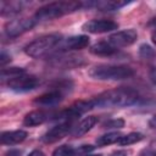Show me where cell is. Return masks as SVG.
I'll use <instances>...</instances> for the list:
<instances>
[{
    "label": "cell",
    "mask_w": 156,
    "mask_h": 156,
    "mask_svg": "<svg viewBox=\"0 0 156 156\" xmlns=\"http://www.w3.org/2000/svg\"><path fill=\"white\" fill-rule=\"evenodd\" d=\"M138 101V93L132 88H116L107 91H104L91 99L94 108H105V107H123L130 106Z\"/></svg>",
    "instance_id": "1"
},
{
    "label": "cell",
    "mask_w": 156,
    "mask_h": 156,
    "mask_svg": "<svg viewBox=\"0 0 156 156\" xmlns=\"http://www.w3.org/2000/svg\"><path fill=\"white\" fill-rule=\"evenodd\" d=\"M83 6L82 2L79 1H56V2H50L35 12L34 17L35 20L39 21H49V20H55L57 17H61L67 13H72L77 10H79Z\"/></svg>",
    "instance_id": "2"
},
{
    "label": "cell",
    "mask_w": 156,
    "mask_h": 156,
    "mask_svg": "<svg viewBox=\"0 0 156 156\" xmlns=\"http://www.w3.org/2000/svg\"><path fill=\"white\" fill-rule=\"evenodd\" d=\"M88 73L99 80H122L134 76L133 68L124 65H99L91 67Z\"/></svg>",
    "instance_id": "3"
},
{
    "label": "cell",
    "mask_w": 156,
    "mask_h": 156,
    "mask_svg": "<svg viewBox=\"0 0 156 156\" xmlns=\"http://www.w3.org/2000/svg\"><path fill=\"white\" fill-rule=\"evenodd\" d=\"M61 41V35L60 34H46L37 38L35 40L30 41L24 46V52L26 55L38 58L48 54L51 49H54L57 44Z\"/></svg>",
    "instance_id": "4"
},
{
    "label": "cell",
    "mask_w": 156,
    "mask_h": 156,
    "mask_svg": "<svg viewBox=\"0 0 156 156\" xmlns=\"http://www.w3.org/2000/svg\"><path fill=\"white\" fill-rule=\"evenodd\" d=\"M39 84H40L39 78L32 74H26V73L7 82V87L11 90L17 93H26V91L34 90Z\"/></svg>",
    "instance_id": "5"
},
{
    "label": "cell",
    "mask_w": 156,
    "mask_h": 156,
    "mask_svg": "<svg viewBox=\"0 0 156 156\" xmlns=\"http://www.w3.org/2000/svg\"><path fill=\"white\" fill-rule=\"evenodd\" d=\"M35 24V20L32 18H18L10 21L5 24V34L10 38H16L28 30H30Z\"/></svg>",
    "instance_id": "6"
},
{
    "label": "cell",
    "mask_w": 156,
    "mask_h": 156,
    "mask_svg": "<svg viewBox=\"0 0 156 156\" xmlns=\"http://www.w3.org/2000/svg\"><path fill=\"white\" fill-rule=\"evenodd\" d=\"M138 38V33L134 29H124V30H119L113 34H111L107 38V41L115 48H124V46H129L132 45Z\"/></svg>",
    "instance_id": "7"
},
{
    "label": "cell",
    "mask_w": 156,
    "mask_h": 156,
    "mask_svg": "<svg viewBox=\"0 0 156 156\" xmlns=\"http://www.w3.org/2000/svg\"><path fill=\"white\" fill-rule=\"evenodd\" d=\"M118 28V24L111 20H90L82 26V29L88 33L99 34V33H107Z\"/></svg>",
    "instance_id": "8"
},
{
    "label": "cell",
    "mask_w": 156,
    "mask_h": 156,
    "mask_svg": "<svg viewBox=\"0 0 156 156\" xmlns=\"http://www.w3.org/2000/svg\"><path fill=\"white\" fill-rule=\"evenodd\" d=\"M71 129V122H62L55 127H52L51 129H49L43 136H41V141L46 143V144H52L58 141L60 139L65 138L68 132Z\"/></svg>",
    "instance_id": "9"
},
{
    "label": "cell",
    "mask_w": 156,
    "mask_h": 156,
    "mask_svg": "<svg viewBox=\"0 0 156 156\" xmlns=\"http://www.w3.org/2000/svg\"><path fill=\"white\" fill-rule=\"evenodd\" d=\"M58 45H60V49L63 51L80 50L89 45V37L88 35H73V37L61 40Z\"/></svg>",
    "instance_id": "10"
},
{
    "label": "cell",
    "mask_w": 156,
    "mask_h": 156,
    "mask_svg": "<svg viewBox=\"0 0 156 156\" xmlns=\"http://www.w3.org/2000/svg\"><path fill=\"white\" fill-rule=\"evenodd\" d=\"M63 95L65 93H62L58 89H52L40 96H38L34 100V104L39 105V106H45V107H51V106H56L58 105L62 100H63Z\"/></svg>",
    "instance_id": "11"
},
{
    "label": "cell",
    "mask_w": 156,
    "mask_h": 156,
    "mask_svg": "<svg viewBox=\"0 0 156 156\" xmlns=\"http://www.w3.org/2000/svg\"><path fill=\"white\" fill-rule=\"evenodd\" d=\"M27 138V132L22 130V129H17V130H7V132H2L1 133V143L4 145H16L22 143L24 139Z\"/></svg>",
    "instance_id": "12"
},
{
    "label": "cell",
    "mask_w": 156,
    "mask_h": 156,
    "mask_svg": "<svg viewBox=\"0 0 156 156\" xmlns=\"http://www.w3.org/2000/svg\"><path fill=\"white\" fill-rule=\"evenodd\" d=\"M128 4H129L128 1H121V0H101V1L89 2L85 5L94 6L100 11H115V10H119L123 6H127Z\"/></svg>",
    "instance_id": "13"
},
{
    "label": "cell",
    "mask_w": 156,
    "mask_h": 156,
    "mask_svg": "<svg viewBox=\"0 0 156 156\" xmlns=\"http://www.w3.org/2000/svg\"><path fill=\"white\" fill-rule=\"evenodd\" d=\"M22 1H1L0 2V13L1 16H13L22 11L23 9Z\"/></svg>",
    "instance_id": "14"
},
{
    "label": "cell",
    "mask_w": 156,
    "mask_h": 156,
    "mask_svg": "<svg viewBox=\"0 0 156 156\" xmlns=\"http://www.w3.org/2000/svg\"><path fill=\"white\" fill-rule=\"evenodd\" d=\"M48 119V115L43 111H32L27 113L23 118V124L27 127H35L39 124H43Z\"/></svg>",
    "instance_id": "15"
},
{
    "label": "cell",
    "mask_w": 156,
    "mask_h": 156,
    "mask_svg": "<svg viewBox=\"0 0 156 156\" xmlns=\"http://www.w3.org/2000/svg\"><path fill=\"white\" fill-rule=\"evenodd\" d=\"M89 50L93 55H96V56H111L117 51V49H115L107 40L94 44Z\"/></svg>",
    "instance_id": "16"
},
{
    "label": "cell",
    "mask_w": 156,
    "mask_h": 156,
    "mask_svg": "<svg viewBox=\"0 0 156 156\" xmlns=\"http://www.w3.org/2000/svg\"><path fill=\"white\" fill-rule=\"evenodd\" d=\"M96 123H98V117H95V116H88V117H85V118L82 119L80 123L76 127V129H74V132H73V135H74V136H82V135H84V134L88 133Z\"/></svg>",
    "instance_id": "17"
},
{
    "label": "cell",
    "mask_w": 156,
    "mask_h": 156,
    "mask_svg": "<svg viewBox=\"0 0 156 156\" xmlns=\"http://www.w3.org/2000/svg\"><path fill=\"white\" fill-rule=\"evenodd\" d=\"M121 136H122L121 133H118V132H111V133H107V134H104V135L99 136L96 139V144L99 146L111 145V144L118 143V140L121 139Z\"/></svg>",
    "instance_id": "18"
},
{
    "label": "cell",
    "mask_w": 156,
    "mask_h": 156,
    "mask_svg": "<svg viewBox=\"0 0 156 156\" xmlns=\"http://www.w3.org/2000/svg\"><path fill=\"white\" fill-rule=\"evenodd\" d=\"M144 139V135L141 133H138V132H132V133H128L126 135H122L121 139L118 140V144L122 145V146H126V145H132V144H135L140 140Z\"/></svg>",
    "instance_id": "19"
},
{
    "label": "cell",
    "mask_w": 156,
    "mask_h": 156,
    "mask_svg": "<svg viewBox=\"0 0 156 156\" xmlns=\"http://www.w3.org/2000/svg\"><path fill=\"white\" fill-rule=\"evenodd\" d=\"M26 71L20 67H10V68H2L1 69V79L2 80H11L21 74H24Z\"/></svg>",
    "instance_id": "20"
},
{
    "label": "cell",
    "mask_w": 156,
    "mask_h": 156,
    "mask_svg": "<svg viewBox=\"0 0 156 156\" xmlns=\"http://www.w3.org/2000/svg\"><path fill=\"white\" fill-rule=\"evenodd\" d=\"M51 156H74V149L71 145H61L54 150Z\"/></svg>",
    "instance_id": "21"
},
{
    "label": "cell",
    "mask_w": 156,
    "mask_h": 156,
    "mask_svg": "<svg viewBox=\"0 0 156 156\" xmlns=\"http://www.w3.org/2000/svg\"><path fill=\"white\" fill-rule=\"evenodd\" d=\"M124 127V121L121 119V118H117V119H111V121H107L104 123V128L106 129H112V128H123Z\"/></svg>",
    "instance_id": "22"
},
{
    "label": "cell",
    "mask_w": 156,
    "mask_h": 156,
    "mask_svg": "<svg viewBox=\"0 0 156 156\" xmlns=\"http://www.w3.org/2000/svg\"><path fill=\"white\" fill-rule=\"evenodd\" d=\"M139 54H140L143 57L149 58V57L154 56V50H152V49H151L149 45L143 44V45H140V48H139Z\"/></svg>",
    "instance_id": "23"
},
{
    "label": "cell",
    "mask_w": 156,
    "mask_h": 156,
    "mask_svg": "<svg viewBox=\"0 0 156 156\" xmlns=\"http://www.w3.org/2000/svg\"><path fill=\"white\" fill-rule=\"evenodd\" d=\"M93 150H94L93 145H82V146H79L78 149L74 150V155L78 154V155H83L84 156V155H88V152H90Z\"/></svg>",
    "instance_id": "24"
},
{
    "label": "cell",
    "mask_w": 156,
    "mask_h": 156,
    "mask_svg": "<svg viewBox=\"0 0 156 156\" xmlns=\"http://www.w3.org/2000/svg\"><path fill=\"white\" fill-rule=\"evenodd\" d=\"M11 61V56L10 55H7L5 51H2L1 52V55H0V66L1 67H4L6 63H9Z\"/></svg>",
    "instance_id": "25"
},
{
    "label": "cell",
    "mask_w": 156,
    "mask_h": 156,
    "mask_svg": "<svg viewBox=\"0 0 156 156\" xmlns=\"http://www.w3.org/2000/svg\"><path fill=\"white\" fill-rule=\"evenodd\" d=\"M149 127H150V128H156V115H154V116L149 119Z\"/></svg>",
    "instance_id": "26"
},
{
    "label": "cell",
    "mask_w": 156,
    "mask_h": 156,
    "mask_svg": "<svg viewBox=\"0 0 156 156\" xmlns=\"http://www.w3.org/2000/svg\"><path fill=\"white\" fill-rule=\"evenodd\" d=\"M28 156H45V154L43 151H40V150H33Z\"/></svg>",
    "instance_id": "27"
},
{
    "label": "cell",
    "mask_w": 156,
    "mask_h": 156,
    "mask_svg": "<svg viewBox=\"0 0 156 156\" xmlns=\"http://www.w3.org/2000/svg\"><path fill=\"white\" fill-rule=\"evenodd\" d=\"M128 154H129L128 151H124V150H123V151H117V152H113L111 156H128Z\"/></svg>",
    "instance_id": "28"
},
{
    "label": "cell",
    "mask_w": 156,
    "mask_h": 156,
    "mask_svg": "<svg viewBox=\"0 0 156 156\" xmlns=\"http://www.w3.org/2000/svg\"><path fill=\"white\" fill-rule=\"evenodd\" d=\"M151 40H152V43L156 45V29L151 33Z\"/></svg>",
    "instance_id": "29"
},
{
    "label": "cell",
    "mask_w": 156,
    "mask_h": 156,
    "mask_svg": "<svg viewBox=\"0 0 156 156\" xmlns=\"http://www.w3.org/2000/svg\"><path fill=\"white\" fill-rule=\"evenodd\" d=\"M6 155H7V156H20V152H18V151H10V152H7Z\"/></svg>",
    "instance_id": "30"
},
{
    "label": "cell",
    "mask_w": 156,
    "mask_h": 156,
    "mask_svg": "<svg viewBox=\"0 0 156 156\" xmlns=\"http://www.w3.org/2000/svg\"><path fill=\"white\" fill-rule=\"evenodd\" d=\"M84 156H102V155H100V154H98V155H89L88 154V155H84Z\"/></svg>",
    "instance_id": "31"
},
{
    "label": "cell",
    "mask_w": 156,
    "mask_h": 156,
    "mask_svg": "<svg viewBox=\"0 0 156 156\" xmlns=\"http://www.w3.org/2000/svg\"><path fill=\"white\" fill-rule=\"evenodd\" d=\"M151 24H154V26H156V18H155V20H154V21L151 22Z\"/></svg>",
    "instance_id": "32"
},
{
    "label": "cell",
    "mask_w": 156,
    "mask_h": 156,
    "mask_svg": "<svg viewBox=\"0 0 156 156\" xmlns=\"http://www.w3.org/2000/svg\"><path fill=\"white\" fill-rule=\"evenodd\" d=\"M152 82L156 84V76H155V77H152Z\"/></svg>",
    "instance_id": "33"
}]
</instances>
